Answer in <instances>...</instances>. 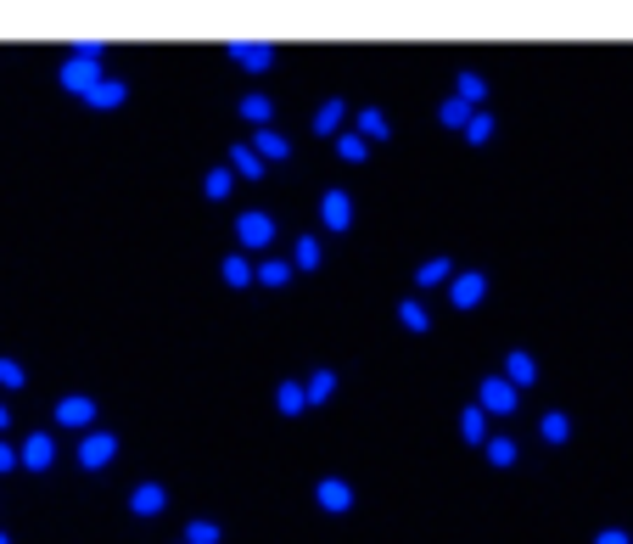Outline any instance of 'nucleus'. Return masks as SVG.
I'll return each mask as SVG.
<instances>
[{
	"instance_id": "nucleus-3",
	"label": "nucleus",
	"mask_w": 633,
	"mask_h": 544,
	"mask_svg": "<svg viewBox=\"0 0 633 544\" xmlns=\"http://www.w3.org/2000/svg\"><path fill=\"white\" fill-rule=\"evenodd\" d=\"M516 393H521V387H510L505 376H482V393H477V404L488 410V416H510V410H516Z\"/></svg>"
},
{
	"instance_id": "nucleus-2",
	"label": "nucleus",
	"mask_w": 633,
	"mask_h": 544,
	"mask_svg": "<svg viewBox=\"0 0 633 544\" xmlns=\"http://www.w3.org/2000/svg\"><path fill=\"white\" fill-rule=\"evenodd\" d=\"M96 85H101V62H85V57L62 62V90H68V96H90Z\"/></svg>"
},
{
	"instance_id": "nucleus-32",
	"label": "nucleus",
	"mask_w": 633,
	"mask_h": 544,
	"mask_svg": "<svg viewBox=\"0 0 633 544\" xmlns=\"http://www.w3.org/2000/svg\"><path fill=\"white\" fill-rule=\"evenodd\" d=\"M241 118L258 129H269V96H241Z\"/></svg>"
},
{
	"instance_id": "nucleus-36",
	"label": "nucleus",
	"mask_w": 633,
	"mask_h": 544,
	"mask_svg": "<svg viewBox=\"0 0 633 544\" xmlns=\"http://www.w3.org/2000/svg\"><path fill=\"white\" fill-rule=\"evenodd\" d=\"M12 466H23V449H12L6 438H0V472H12Z\"/></svg>"
},
{
	"instance_id": "nucleus-17",
	"label": "nucleus",
	"mask_w": 633,
	"mask_h": 544,
	"mask_svg": "<svg viewBox=\"0 0 633 544\" xmlns=\"http://www.w3.org/2000/svg\"><path fill=\"white\" fill-rule=\"evenodd\" d=\"M253 152H258L264 163H281L286 152H292V141H286L281 129H258V135H253Z\"/></svg>"
},
{
	"instance_id": "nucleus-31",
	"label": "nucleus",
	"mask_w": 633,
	"mask_h": 544,
	"mask_svg": "<svg viewBox=\"0 0 633 544\" xmlns=\"http://www.w3.org/2000/svg\"><path fill=\"white\" fill-rule=\"evenodd\" d=\"M185 544H219V522H208V516L185 522Z\"/></svg>"
},
{
	"instance_id": "nucleus-15",
	"label": "nucleus",
	"mask_w": 633,
	"mask_h": 544,
	"mask_svg": "<svg viewBox=\"0 0 633 544\" xmlns=\"http://www.w3.org/2000/svg\"><path fill=\"white\" fill-rule=\"evenodd\" d=\"M85 101L96 107V113H113V107H124V101H129V85H124V79H101Z\"/></svg>"
},
{
	"instance_id": "nucleus-14",
	"label": "nucleus",
	"mask_w": 633,
	"mask_h": 544,
	"mask_svg": "<svg viewBox=\"0 0 633 544\" xmlns=\"http://www.w3.org/2000/svg\"><path fill=\"white\" fill-rule=\"evenodd\" d=\"M460 438H465L471 449H488V410H482V404L460 410Z\"/></svg>"
},
{
	"instance_id": "nucleus-22",
	"label": "nucleus",
	"mask_w": 633,
	"mask_h": 544,
	"mask_svg": "<svg viewBox=\"0 0 633 544\" xmlns=\"http://www.w3.org/2000/svg\"><path fill=\"white\" fill-rule=\"evenodd\" d=\"M538 438H544V444H566V438H572V416H566V410H549V416L538 421Z\"/></svg>"
},
{
	"instance_id": "nucleus-27",
	"label": "nucleus",
	"mask_w": 633,
	"mask_h": 544,
	"mask_svg": "<svg viewBox=\"0 0 633 544\" xmlns=\"http://www.w3.org/2000/svg\"><path fill=\"white\" fill-rule=\"evenodd\" d=\"M286 281H292V264H281V258L258 264V287H286Z\"/></svg>"
},
{
	"instance_id": "nucleus-18",
	"label": "nucleus",
	"mask_w": 633,
	"mask_h": 544,
	"mask_svg": "<svg viewBox=\"0 0 633 544\" xmlns=\"http://www.w3.org/2000/svg\"><path fill=\"white\" fill-rule=\"evenodd\" d=\"M443 281H454V258H426L421 270H415V287H443Z\"/></svg>"
},
{
	"instance_id": "nucleus-24",
	"label": "nucleus",
	"mask_w": 633,
	"mask_h": 544,
	"mask_svg": "<svg viewBox=\"0 0 633 544\" xmlns=\"http://www.w3.org/2000/svg\"><path fill=\"white\" fill-rule=\"evenodd\" d=\"M359 135H365V141H393V124H387L381 107H365V113H359Z\"/></svg>"
},
{
	"instance_id": "nucleus-10",
	"label": "nucleus",
	"mask_w": 633,
	"mask_h": 544,
	"mask_svg": "<svg viewBox=\"0 0 633 544\" xmlns=\"http://www.w3.org/2000/svg\"><path fill=\"white\" fill-rule=\"evenodd\" d=\"M129 511H135V516L169 511V488H163V483H135V494H129Z\"/></svg>"
},
{
	"instance_id": "nucleus-4",
	"label": "nucleus",
	"mask_w": 633,
	"mask_h": 544,
	"mask_svg": "<svg viewBox=\"0 0 633 544\" xmlns=\"http://www.w3.org/2000/svg\"><path fill=\"white\" fill-rule=\"evenodd\" d=\"M320 219H325V230H337V236H348V225H353V197L342 186H331L320 197Z\"/></svg>"
},
{
	"instance_id": "nucleus-16",
	"label": "nucleus",
	"mask_w": 633,
	"mask_h": 544,
	"mask_svg": "<svg viewBox=\"0 0 633 544\" xmlns=\"http://www.w3.org/2000/svg\"><path fill=\"white\" fill-rule=\"evenodd\" d=\"M275 410H281V416H303V410H314L309 387H303V382H281V387H275Z\"/></svg>"
},
{
	"instance_id": "nucleus-39",
	"label": "nucleus",
	"mask_w": 633,
	"mask_h": 544,
	"mask_svg": "<svg viewBox=\"0 0 633 544\" xmlns=\"http://www.w3.org/2000/svg\"><path fill=\"white\" fill-rule=\"evenodd\" d=\"M0 544H12V539H6V533H0Z\"/></svg>"
},
{
	"instance_id": "nucleus-12",
	"label": "nucleus",
	"mask_w": 633,
	"mask_h": 544,
	"mask_svg": "<svg viewBox=\"0 0 633 544\" xmlns=\"http://www.w3.org/2000/svg\"><path fill=\"white\" fill-rule=\"evenodd\" d=\"M505 382L510 387H533L538 382V365H533L527 348H510V354H505Z\"/></svg>"
},
{
	"instance_id": "nucleus-23",
	"label": "nucleus",
	"mask_w": 633,
	"mask_h": 544,
	"mask_svg": "<svg viewBox=\"0 0 633 544\" xmlns=\"http://www.w3.org/2000/svg\"><path fill=\"white\" fill-rule=\"evenodd\" d=\"M454 96H460V101H471V107H482V96H488V79H482L477 68H465L460 79H454Z\"/></svg>"
},
{
	"instance_id": "nucleus-35",
	"label": "nucleus",
	"mask_w": 633,
	"mask_h": 544,
	"mask_svg": "<svg viewBox=\"0 0 633 544\" xmlns=\"http://www.w3.org/2000/svg\"><path fill=\"white\" fill-rule=\"evenodd\" d=\"M23 382H29V371H23L17 359H6V354H0V387H23Z\"/></svg>"
},
{
	"instance_id": "nucleus-9",
	"label": "nucleus",
	"mask_w": 633,
	"mask_h": 544,
	"mask_svg": "<svg viewBox=\"0 0 633 544\" xmlns=\"http://www.w3.org/2000/svg\"><path fill=\"white\" fill-rule=\"evenodd\" d=\"M23 466H29V472H51V466H57L51 432H29V438H23Z\"/></svg>"
},
{
	"instance_id": "nucleus-11",
	"label": "nucleus",
	"mask_w": 633,
	"mask_h": 544,
	"mask_svg": "<svg viewBox=\"0 0 633 544\" xmlns=\"http://www.w3.org/2000/svg\"><path fill=\"white\" fill-rule=\"evenodd\" d=\"M230 57L241 62V68H253V73H264L269 62H275V45H264V40H230Z\"/></svg>"
},
{
	"instance_id": "nucleus-26",
	"label": "nucleus",
	"mask_w": 633,
	"mask_h": 544,
	"mask_svg": "<svg viewBox=\"0 0 633 544\" xmlns=\"http://www.w3.org/2000/svg\"><path fill=\"white\" fill-rule=\"evenodd\" d=\"M303 387H309V404H325L331 393H337V371H331V365H320V371H314Z\"/></svg>"
},
{
	"instance_id": "nucleus-30",
	"label": "nucleus",
	"mask_w": 633,
	"mask_h": 544,
	"mask_svg": "<svg viewBox=\"0 0 633 544\" xmlns=\"http://www.w3.org/2000/svg\"><path fill=\"white\" fill-rule=\"evenodd\" d=\"M398 320H404V331H415V337H421V331L432 326V320H426V309H421L415 298H404V303H398Z\"/></svg>"
},
{
	"instance_id": "nucleus-34",
	"label": "nucleus",
	"mask_w": 633,
	"mask_h": 544,
	"mask_svg": "<svg viewBox=\"0 0 633 544\" xmlns=\"http://www.w3.org/2000/svg\"><path fill=\"white\" fill-rule=\"evenodd\" d=\"M465 141H471V146H488V141H493V118L477 113L471 124H465Z\"/></svg>"
},
{
	"instance_id": "nucleus-20",
	"label": "nucleus",
	"mask_w": 633,
	"mask_h": 544,
	"mask_svg": "<svg viewBox=\"0 0 633 544\" xmlns=\"http://www.w3.org/2000/svg\"><path fill=\"white\" fill-rule=\"evenodd\" d=\"M471 118H477V113H471V101H460V96H449L443 107H437V124H443V129H460V135H465V124H471Z\"/></svg>"
},
{
	"instance_id": "nucleus-33",
	"label": "nucleus",
	"mask_w": 633,
	"mask_h": 544,
	"mask_svg": "<svg viewBox=\"0 0 633 544\" xmlns=\"http://www.w3.org/2000/svg\"><path fill=\"white\" fill-rule=\"evenodd\" d=\"M292 264H297V270H320V242H314V236H297Z\"/></svg>"
},
{
	"instance_id": "nucleus-37",
	"label": "nucleus",
	"mask_w": 633,
	"mask_h": 544,
	"mask_svg": "<svg viewBox=\"0 0 633 544\" xmlns=\"http://www.w3.org/2000/svg\"><path fill=\"white\" fill-rule=\"evenodd\" d=\"M594 544H633V539H628V528H600V533H594Z\"/></svg>"
},
{
	"instance_id": "nucleus-6",
	"label": "nucleus",
	"mask_w": 633,
	"mask_h": 544,
	"mask_svg": "<svg viewBox=\"0 0 633 544\" xmlns=\"http://www.w3.org/2000/svg\"><path fill=\"white\" fill-rule=\"evenodd\" d=\"M236 236H241V247H269L275 242V219H269L264 208H247V214L236 219Z\"/></svg>"
},
{
	"instance_id": "nucleus-25",
	"label": "nucleus",
	"mask_w": 633,
	"mask_h": 544,
	"mask_svg": "<svg viewBox=\"0 0 633 544\" xmlns=\"http://www.w3.org/2000/svg\"><path fill=\"white\" fill-rule=\"evenodd\" d=\"M342 113H348V101H342V96H331V101L320 107V113H314V135H337Z\"/></svg>"
},
{
	"instance_id": "nucleus-29",
	"label": "nucleus",
	"mask_w": 633,
	"mask_h": 544,
	"mask_svg": "<svg viewBox=\"0 0 633 544\" xmlns=\"http://www.w3.org/2000/svg\"><path fill=\"white\" fill-rule=\"evenodd\" d=\"M482 455H488V466H499V472H505V466H516V444H510V438H488V449H482Z\"/></svg>"
},
{
	"instance_id": "nucleus-28",
	"label": "nucleus",
	"mask_w": 633,
	"mask_h": 544,
	"mask_svg": "<svg viewBox=\"0 0 633 544\" xmlns=\"http://www.w3.org/2000/svg\"><path fill=\"white\" fill-rule=\"evenodd\" d=\"M337 158L342 163H365L370 158V141H365V135H337Z\"/></svg>"
},
{
	"instance_id": "nucleus-19",
	"label": "nucleus",
	"mask_w": 633,
	"mask_h": 544,
	"mask_svg": "<svg viewBox=\"0 0 633 544\" xmlns=\"http://www.w3.org/2000/svg\"><path fill=\"white\" fill-rule=\"evenodd\" d=\"M219 275H225V287H253L258 281V270L247 264V253H230L225 264H219Z\"/></svg>"
},
{
	"instance_id": "nucleus-7",
	"label": "nucleus",
	"mask_w": 633,
	"mask_h": 544,
	"mask_svg": "<svg viewBox=\"0 0 633 544\" xmlns=\"http://www.w3.org/2000/svg\"><path fill=\"white\" fill-rule=\"evenodd\" d=\"M314 500H320V511H331V516H348V511H353V483H348V477H320V488H314Z\"/></svg>"
},
{
	"instance_id": "nucleus-5",
	"label": "nucleus",
	"mask_w": 633,
	"mask_h": 544,
	"mask_svg": "<svg viewBox=\"0 0 633 544\" xmlns=\"http://www.w3.org/2000/svg\"><path fill=\"white\" fill-rule=\"evenodd\" d=\"M482 298H488V275H482V270H465V275H454V281H449V303H454V309H477Z\"/></svg>"
},
{
	"instance_id": "nucleus-1",
	"label": "nucleus",
	"mask_w": 633,
	"mask_h": 544,
	"mask_svg": "<svg viewBox=\"0 0 633 544\" xmlns=\"http://www.w3.org/2000/svg\"><path fill=\"white\" fill-rule=\"evenodd\" d=\"M113 455H118V432H85V438H79V466H85V472H107Z\"/></svg>"
},
{
	"instance_id": "nucleus-13",
	"label": "nucleus",
	"mask_w": 633,
	"mask_h": 544,
	"mask_svg": "<svg viewBox=\"0 0 633 544\" xmlns=\"http://www.w3.org/2000/svg\"><path fill=\"white\" fill-rule=\"evenodd\" d=\"M230 169H236V180H264V158L253 152V141L230 146Z\"/></svg>"
},
{
	"instance_id": "nucleus-38",
	"label": "nucleus",
	"mask_w": 633,
	"mask_h": 544,
	"mask_svg": "<svg viewBox=\"0 0 633 544\" xmlns=\"http://www.w3.org/2000/svg\"><path fill=\"white\" fill-rule=\"evenodd\" d=\"M6 421H12V410H6V404H0V427H6Z\"/></svg>"
},
{
	"instance_id": "nucleus-8",
	"label": "nucleus",
	"mask_w": 633,
	"mask_h": 544,
	"mask_svg": "<svg viewBox=\"0 0 633 544\" xmlns=\"http://www.w3.org/2000/svg\"><path fill=\"white\" fill-rule=\"evenodd\" d=\"M90 421H96V399H90V393H68V399H57V427L85 432Z\"/></svg>"
},
{
	"instance_id": "nucleus-21",
	"label": "nucleus",
	"mask_w": 633,
	"mask_h": 544,
	"mask_svg": "<svg viewBox=\"0 0 633 544\" xmlns=\"http://www.w3.org/2000/svg\"><path fill=\"white\" fill-rule=\"evenodd\" d=\"M202 191H208V202H225L230 191H236V169H230V163H219V169H208V180H202Z\"/></svg>"
}]
</instances>
